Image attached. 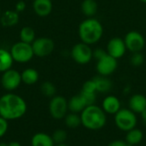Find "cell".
Instances as JSON below:
<instances>
[{
	"label": "cell",
	"instance_id": "obj_1",
	"mask_svg": "<svg viewBox=\"0 0 146 146\" xmlns=\"http://www.w3.org/2000/svg\"><path fill=\"white\" fill-rule=\"evenodd\" d=\"M27 111L25 101L15 94H5L0 98V116L9 120L22 117Z\"/></svg>",
	"mask_w": 146,
	"mask_h": 146
},
{
	"label": "cell",
	"instance_id": "obj_2",
	"mask_svg": "<svg viewBox=\"0 0 146 146\" xmlns=\"http://www.w3.org/2000/svg\"><path fill=\"white\" fill-rule=\"evenodd\" d=\"M78 34L82 42L90 46L94 45L103 37L104 27L95 17H87L79 25Z\"/></svg>",
	"mask_w": 146,
	"mask_h": 146
},
{
	"label": "cell",
	"instance_id": "obj_3",
	"mask_svg": "<svg viewBox=\"0 0 146 146\" xmlns=\"http://www.w3.org/2000/svg\"><path fill=\"white\" fill-rule=\"evenodd\" d=\"M81 124L88 130L102 129L107 121L106 113L104 109L95 104L87 106L80 113Z\"/></svg>",
	"mask_w": 146,
	"mask_h": 146
},
{
	"label": "cell",
	"instance_id": "obj_4",
	"mask_svg": "<svg viewBox=\"0 0 146 146\" xmlns=\"http://www.w3.org/2000/svg\"><path fill=\"white\" fill-rule=\"evenodd\" d=\"M115 123L120 130L128 132L135 128L137 125V116L130 108H121L115 114Z\"/></svg>",
	"mask_w": 146,
	"mask_h": 146
},
{
	"label": "cell",
	"instance_id": "obj_5",
	"mask_svg": "<svg viewBox=\"0 0 146 146\" xmlns=\"http://www.w3.org/2000/svg\"><path fill=\"white\" fill-rule=\"evenodd\" d=\"M10 53L14 61L19 63H27L31 60L34 55L32 44H28L21 40L12 46Z\"/></svg>",
	"mask_w": 146,
	"mask_h": 146
},
{
	"label": "cell",
	"instance_id": "obj_6",
	"mask_svg": "<svg viewBox=\"0 0 146 146\" xmlns=\"http://www.w3.org/2000/svg\"><path fill=\"white\" fill-rule=\"evenodd\" d=\"M92 52L90 45L81 41L73 46L71 49V57L77 64L86 65L93 58Z\"/></svg>",
	"mask_w": 146,
	"mask_h": 146
},
{
	"label": "cell",
	"instance_id": "obj_7",
	"mask_svg": "<svg viewBox=\"0 0 146 146\" xmlns=\"http://www.w3.org/2000/svg\"><path fill=\"white\" fill-rule=\"evenodd\" d=\"M50 114L56 120L64 118L68 110V101L61 96H55L51 98L49 105Z\"/></svg>",
	"mask_w": 146,
	"mask_h": 146
},
{
	"label": "cell",
	"instance_id": "obj_8",
	"mask_svg": "<svg viewBox=\"0 0 146 146\" xmlns=\"http://www.w3.org/2000/svg\"><path fill=\"white\" fill-rule=\"evenodd\" d=\"M124 41L127 46V49L131 52H142L145 46V40L144 35L138 31H130L125 37Z\"/></svg>",
	"mask_w": 146,
	"mask_h": 146
},
{
	"label": "cell",
	"instance_id": "obj_9",
	"mask_svg": "<svg viewBox=\"0 0 146 146\" xmlns=\"http://www.w3.org/2000/svg\"><path fill=\"white\" fill-rule=\"evenodd\" d=\"M118 63L117 59L110 56V54H105L103 58L97 60L96 70L98 75L109 77L112 75L117 69Z\"/></svg>",
	"mask_w": 146,
	"mask_h": 146
},
{
	"label": "cell",
	"instance_id": "obj_10",
	"mask_svg": "<svg viewBox=\"0 0 146 146\" xmlns=\"http://www.w3.org/2000/svg\"><path fill=\"white\" fill-rule=\"evenodd\" d=\"M32 47L34 55L44 58L50 55L54 51L55 43L50 38L41 37L33 40V42L32 43Z\"/></svg>",
	"mask_w": 146,
	"mask_h": 146
},
{
	"label": "cell",
	"instance_id": "obj_11",
	"mask_svg": "<svg viewBox=\"0 0 146 146\" xmlns=\"http://www.w3.org/2000/svg\"><path fill=\"white\" fill-rule=\"evenodd\" d=\"M3 76L1 78V83L4 89L11 91L19 87L21 81V75L19 71L9 69L4 72H3Z\"/></svg>",
	"mask_w": 146,
	"mask_h": 146
},
{
	"label": "cell",
	"instance_id": "obj_12",
	"mask_svg": "<svg viewBox=\"0 0 146 146\" xmlns=\"http://www.w3.org/2000/svg\"><path fill=\"white\" fill-rule=\"evenodd\" d=\"M127 50V49L124 40L119 37H114L110 39L108 41L106 47L107 53L116 59H121L125 55Z\"/></svg>",
	"mask_w": 146,
	"mask_h": 146
},
{
	"label": "cell",
	"instance_id": "obj_13",
	"mask_svg": "<svg viewBox=\"0 0 146 146\" xmlns=\"http://www.w3.org/2000/svg\"><path fill=\"white\" fill-rule=\"evenodd\" d=\"M102 108L106 114H115L121 109V102L115 96H108L102 102Z\"/></svg>",
	"mask_w": 146,
	"mask_h": 146
},
{
	"label": "cell",
	"instance_id": "obj_14",
	"mask_svg": "<svg viewBox=\"0 0 146 146\" xmlns=\"http://www.w3.org/2000/svg\"><path fill=\"white\" fill-rule=\"evenodd\" d=\"M129 108L135 114H141L146 109V97L141 94L132 96L128 102Z\"/></svg>",
	"mask_w": 146,
	"mask_h": 146
},
{
	"label": "cell",
	"instance_id": "obj_15",
	"mask_svg": "<svg viewBox=\"0 0 146 146\" xmlns=\"http://www.w3.org/2000/svg\"><path fill=\"white\" fill-rule=\"evenodd\" d=\"M33 6L34 12L41 17L49 15L53 7L51 0H34Z\"/></svg>",
	"mask_w": 146,
	"mask_h": 146
},
{
	"label": "cell",
	"instance_id": "obj_16",
	"mask_svg": "<svg viewBox=\"0 0 146 146\" xmlns=\"http://www.w3.org/2000/svg\"><path fill=\"white\" fill-rule=\"evenodd\" d=\"M93 80L97 86V92L98 93H109L113 89V82L108 77L98 75Z\"/></svg>",
	"mask_w": 146,
	"mask_h": 146
},
{
	"label": "cell",
	"instance_id": "obj_17",
	"mask_svg": "<svg viewBox=\"0 0 146 146\" xmlns=\"http://www.w3.org/2000/svg\"><path fill=\"white\" fill-rule=\"evenodd\" d=\"M81 11L86 17H94L98 10V5L96 0H83L80 5Z\"/></svg>",
	"mask_w": 146,
	"mask_h": 146
},
{
	"label": "cell",
	"instance_id": "obj_18",
	"mask_svg": "<svg viewBox=\"0 0 146 146\" xmlns=\"http://www.w3.org/2000/svg\"><path fill=\"white\" fill-rule=\"evenodd\" d=\"M68 110L71 113L79 114V113H81L86 106L81 96L79 94V95L74 96L73 97L69 99V101L68 102Z\"/></svg>",
	"mask_w": 146,
	"mask_h": 146
},
{
	"label": "cell",
	"instance_id": "obj_19",
	"mask_svg": "<svg viewBox=\"0 0 146 146\" xmlns=\"http://www.w3.org/2000/svg\"><path fill=\"white\" fill-rule=\"evenodd\" d=\"M14 59L10 52L0 48V72H4L11 69Z\"/></svg>",
	"mask_w": 146,
	"mask_h": 146
},
{
	"label": "cell",
	"instance_id": "obj_20",
	"mask_svg": "<svg viewBox=\"0 0 146 146\" xmlns=\"http://www.w3.org/2000/svg\"><path fill=\"white\" fill-rule=\"evenodd\" d=\"M31 143L32 146H54L55 144L52 137L44 133H36L33 137Z\"/></svg>",
	"mask_w": 146,
	"mask_h": 146
},
{
	"label": "cell",
	"instance_id": "obj_21",
	"mask_svg": "<svg viewBox=\"0 0 146 146\" xmlns=\"http://www.w3.org/2000/svg\"><path fill=\"white\" fill-rule=\"evenodd\" d=\"M19 22V15L18 12L13 10L5 11L1 16V23L4 27H11Z\"/></svg>",
	"mask_w": 146,
	"mask_h": 146
},
{
	"label": "cell",
	"instance_id": "obj_22",
	"mask_svg": "<svg viewBox=\"0 0 146 146\" xmlns=\"http://www.w3.org/2000/svg\"><path fill=\"white\" fill-rule=\"evenodd\" d=\"M21 81L27 84V85H32L38 82V72L33 68H27L21 73Z\"/></svg>",
	"mask_w": 146,
	"mask_h": 146
},
{
	"label": "cell",
	"instance_id": "obj_23",
	"mask_svg": "<svg viewBox=\"0 0 146 146\" xmlns=\"http://www.w3.org/2000/svg\"><path fill=\"white\" fill-rule=\"evenodd\" d=\"M127 133L126 135V142L129 145H136L139 144L143 139L144 134H143L142 131H140L139 129L133 128Z\"/></svg>",
	"mask_w": 146,
	"mask_h": 146
},
{
	"label": "cell",
	"instance_id": "obj_24",
	"mask_svg": "<svg viewBox=\"0 0 146 146\" xmlns=\"http://www.w3.org/2000/svg\"><path fill=\"white\" fill-rule=\"evenodd\" d=\"M21 40L28 44H32L35 40V31L31 27H23L20 32Z\"/></svg>",
	"mask_w": 146,
	"mask_h": 146
},
{
	"label": "cell",
	"instance_id": "obj_25",
	"mask_svg": "<svg viewBox=\"0 0 146 146\" xmlns=\"http://www.w3.org/2000/svg\"><path fill=\"white\" fill-rule=\"evenodd\" d=\"M65 124L68 127L74 129L81 125L80 115H78L76 113H70L65 116Z\"/></svg>",
	"mask_w": 146,
	"mask_h": 146
},
{
	"label": "cell",
	"instance_id": "obj_26",
	"mask_svg": "<svg viewBox=\"0 0 146 146\" xmlns=\"http://www.w3.org/2000/svg\"><path fill=\"white\" fill-rule=\"evenodd\" d=\"M40 90L42 94L46 97H53L56 95V86L51 82H44L41 84Z\"/></svg>",
	"mask_w": 146,
	"mask_h": 146
},
{
	"label": "cell",
	"instance_id": "obj_27",
	"mask_svg": "<svg viewBox=\"0 0 146 146\" xmlns=\"http://www.w3.org/2000/svg\"><path fill=\"white\" fill-rule=\"evenodd\" d=\"M80 95L81 96L83 101L86 103V106H90V105H93L96 103L97 101V93H93V92H86V91H83L81 90Z\"/></svg>",
	"mask_w": 146,
	"mask_h": 146
},
{
	"label": "cell",
	"instance_id": "obj_28",
	"mask_svg": "<svg viewBox=\"0 0 146 146\" xmlns=\"http://www.w3.org/2000/svg\"><path fill=\"white\" fill-rule=\"evenodd\" d=\"M144 62H145V57L141 52H133V55L130 58V63L132 65L135 67H139L144 64Z\"/></svg>",
	"mask_w": 146,
	"mask_h": 146
},
{
	"label": "cell",
	"instance_id": "obj_29",
	"mask_svg": "<svg viewBox=\"0 0 146 146\" xmlns=\"http://www.w3.org/2000/svg\"><path fill=\"white\" fill-rule=\"evenodd\" d=\"M52 139L54 141V143L56 144H62L66 141L68 135L67 133L64 130L62 129H58L56 131H55L52 134Z\"/></svg>",
	"mask_w": 146,
	"mask_h": 146
},
{
	"label": "cell",
	"instance_id": "obj_30",
	"mask_svg": "<svg viewBox=\"0 0 146 146\" xmlns=\"http://www.w3.org/2000/svg\"><path fill=\"white\" fill-rule=\"evenodd\" d=\"M81 90L83 91H86V92H93V93H98L97 92V86H96V83L92 79L91 80H87L86 81L83 85H82V89Z\"/></svg>",
	"mask_w": 146,
	"mask_h": 146
},
{
	"label": "cell",
	"instance_id": "obj_31",
	"mask_svg": "<svg viewBox=\"0 0 146 146\" xmlns=\"http://www.w3.org/2000/svg\"><path fill=\"white\" fill-rule=\"evenodd\" d=\"M105 54H107V51H105L104 48L102 47H98L96 48L93 52H92V57L93 59H95L96 60L100 59L101 58H103Z\"/></svg>",
	"mask_w": 146,
	"mask_h": 146
},
{
	"label": "cell",
	"instance_id": "obj_32",
	"mask_svg": "<svg viewBox=\"0 0 146 146\" xmlns=\"http://www.w3.org/2000/svg\"><path fill=\"white\" fill-rule=\"evenodd\" d=\"M8 130V121L6 119L0 116V138H2Z\"/></svg>",
	"mask_w": 146,
	"mask_h": 146
},
{
	"label": "cell",
	"instance_id": "obj_33",
	"mask_svg": "<svg viewBox=\"0 0 146 146\" xmlns=\"http://www.w3.org/2000/svg\"><path fill=\"white\" fill-rule=\"evenodd\" d=\"M108 146H131L129 145L126 141L123 140H114L109 144Z\"/></svg>",
	"mask_w": 146,
	"mask_h": 146
},
{
	"label": "cell",
	"instance_id": "obj_34",
	"mask_svg": "<svg viewBox=\"0 0 146 146\" xmlns=\"http://www.w3.org/2000/svg\"><path fill=\"white\" fill-rule=\"evenodd\" d=\"M25 8H26V3H25L24 1H19V2L16 3V5H15V10H16L17 12H21V11H23V10L25 9Z\"/></svg>",
	"mask_w": 146,
	"mask_h": 146
},
{
	"label": "cell",
	"instance_id": "obj_35",
	"mask_svg": "<svg viewBox=\"0 0 146 146\" xmlns=\"http://www.w3.org/2000/svg\"><path fill=\"white\" fill-rule=\"evenodd\" d=\"M140 114H141V119H142V121H143L144 125L146 126V109L144 110Z\"/></svg>",
	"mask_w": 146,
	"mask_h": 146
},
{
	"label": "cell",
	"instance_id": "obj_36",
	"mask_svg": "<svg viewBox=\"0 0 146 146\" xmlns=\"http://www.w3.org/2000/svg\"><path fill=\"white\" fill-rule=\"evenodd\" d=\"M9 146H21L18 142H11L10 144H9Z\"/></svg>",
	"mask_w": 146,
	"mask_h": 146
},
{
	"label": "cell",
	"instance_id": "obj_37",
	"mask_svg": "<svg viewBox=\"0 0 146 146\" xmlns=\"http://www.w3.org/2000/svg\"><path fill=\"white\" fill-rule=\"evenodd\" d=\"M56 146H68V145H65L64 143H62V144H57V145H56Z\"/></svg>",
	"mask_w": 146,
	"mask_h": 146
},
{
	"label": "cell",
	"instance_id": "obj_38",
	"mask_svg": "<svg viewBox=\"0 0 146 146\" xmlns=\"http://www.w3.org/2000/svg\"><path fill=\"white\" fill-rule=\"evenodd\" d=\"M0 146H9V145H7L5 143H0Z\"/></svg>",
	"mask_w": 146,
	"mask_h": 146
},
{
	"label": "cell",
	"instance_id": "obj_39",
	"mask_svg": "<svg viewBox=\"0 0 146 146\" xmlns=\"http://www.w3.org/2000/svg\"><path fill=\"white\" fill-rule=\"evenodd\" d=\"M142 3H146V0H140Z\"/></svg>",
	"mask_w": 146,
	"mask_h": 146
},
{
	"label": "cell",
	"instance_id": "obj_40",
	"mask_svg": "<svg viewBox=\"0 0 146 146\" xmlns=\"http://www.w3.org/2000/svg\"><path fill=\"white\" fill-rule=\"evenodd\" d=\"M0 17H1V9H0Z\"/></svg>",
	"mask_w": 146,
	"mask_h": 146
}]
</instances>
